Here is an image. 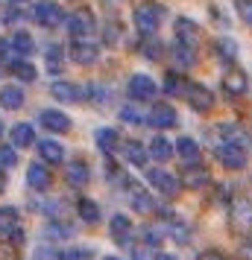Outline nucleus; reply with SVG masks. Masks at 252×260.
Instances as JSON below:
<instances>
[{
    "label": "nucleus",
    "mask_w": 252,
    "mask_h": 260,
    "mask_svg": "<svg viewBox=\"0 0 252 260\" xmlns=\"http://www.w3.org/2000/svg\"><path fill=\"white\" fill-rule=\"evenodd\" d=\"M147 149H150V155H153L156 161H170V158L176 155V146H173L167 138H161V135H156V138L150 141V146H147Z\"/></svg>",
    "instance_id": "cd10ccee"
},
{
    "label": "nucleus",
    "mask_w": 252,
    "mask_h": 260,
    "mask_svg": "<svg viewBox=\"0 0 252 260\" xmlns=\"http://www.w3.org/2000/svg\"><path fill=\"white\" fill-rule=\"evenodd\" d=\"M103 260H120V257H103Z\"/></svg>",
    "instance_id": "5fc2aeb1"
},
{
    "label": "nucleus",
    "mask_w": 252,
    "mask_h": 260,
    "mask_svg": "<svg viewBox=\"0 0 252 260\" xmlns=\"http://www.w3.org/2000/svg\"><path fill=\"white\" fill-rule=\"evenodd\" d=\"M9 135H12V146L15 149H26V146L36 143V129H33L30 123H15L12 129H9Z\"/></svg>",
    "instance_id": "4be33fe9"
},
{
    "label": "nucleus",
    "mask_w": 252,
    "mask_h": 260,
    "mask_svg": "<svg viewBox=\"0 0 252 260\" xmlns=\"http://www.w3.org/2000/svg\"><path fill=\"white\" fill-rule=\"evenodd\" d=\"M120 120H123V123H132V126H141V123H144V114L135 106H123L120 108Z\"/></svg>",
    "instance_id": "a19ab883"
},
{
    "label": "nucleus",
    "mask_w": 252,
    "mask_h": 260,
    "mask_svg": "<svg viewBox=\"0 0 252 260\" xmlns=\"http://www.w3.org/2000/svg\"><path fill=\"white\" fill-rule=\"evenodd\" d=\"M65 178H68V184H73V187H85L88 178H91V170H88L85 161H71L68 170H65Z\"/></svg>",
    "instance_id": "393cba45"
},
{
    "label": "nucleus",
    "mask_w": 252,
    "mask_h": 260,
    "mask_svg": "<svg viewBox=\"0 0 252 260\" xmlns=\"http://www.w3.org/2000/svg\"><path fill=\"white\" fill-rule=\"evenodd\" d=\"M24 91L18 88V85H6V88H0V106L9 108V111H15V108L24 106Z\"/></svg>",
    "instance_id": "c85d7f7f"
},
{
    "label": "nucleus",
    "mask_w": 252,
    "mask_h": 260,
    "mask_svg": "<svg viewBox=\"0 0 252 260\" xmlns=\"http://www.w3.org/2000/svg\"><path fill=\"white\" fill-rule=\"evenodd\" d=\"M220 82H223V91L232 96H240V94L249 91V76H246V71H240V68H229Z\"/></svg>",
    "instance_id": "9d476101"
},
{
    "label": "nucleus",
    "mask_w": 252,
    "mask_h": 260,
    "mask_svg": "<svg viewBox=\"0 0 252 260\" xmlns=\"http://www.w3.org/2000/svg\"><path fill=\"white\" fill-rule=\"evenodd\" d=\"M15 228H21L18 208H12V205H0V237H9Z\"/></svg>",
    "instance_id": "a878e982"
},
{
    "label": "nucleus",
    "mask_w": 252,
    "mask_h": 260,
    "mask_svg": "<svg viewBox=\"0 0 252 260\" xmlns=\"http://www.w3.org/2000/svg\"><path fill=\"white\" fill-rule=\"evenodd\" d=\"M126 193H129V205H132V211H138V213H153L156 211V202H153V196H150L144 187L129 184Z\"/></svg>",
    "instance_id": "2eb2a0df"
},
{
    "label": "nucleus",
    "mask_w": 252,
    "mask_h": 260,
    "mask_svg": "<svg viewBox=\"0 0 252 260\" xmlns=\"http://www.w3.org/2000/svg\"><path fill=\"white\" fill-rule=\"evenodd\" d=\"M12 3H24V0H12Z\"/></svg>",
    "instance_id": "6e6d98bb"
},
{
    "label": "nucleus",
    "mask_w": 252,
    "mask_h": 260,
    "mask_svg": "<svg viewBox=\"0 0 252 260\" xmlns=\"http://www.w3.org/2000/svg\"><path fill=\"white\" fill-rule=\"evenodd\" d=\"M9 71H12V76H15V79H21V82H36V79H38L36 64H30L24 56H15V59L9 61Z\"/></svg>",
    "instance_id": "b1692460"
},
{
    "label": "nucleus",
    "mask_w": 252,
    "mask_h": 260,
    "mask_svg": "<svg viewBox=\"0 0 252 260\" xmlns=\"http://www.w3.org/2000/svg\"><path fill=\"white\" fill-rule=\"evenodd\" d=\"M141 56L147 61H158L161 59V44H158L156 36H144V44H141Z\"/></svg>",
    "instance_id": "c9c22d12"
},
{
    "label": "nucleus",
    "mask_w": 252,
    "mask_h": 260,
    "mask_svg": "<svg viewBox=\"0 0 252 260\" xmlns=\"http://www.w3.org/2000/svg\"><path fill=\"white\" fill-rule=\"evenodd\" d=\"M38 123L44 126L47 132H56V135H65V132H71V117L65 114V111H59V108H47V111H41L38 114Z\"/></svg>",
    "instance_id": "1a4fd4ad"
},
{
    "label": "nucleus",
    "mask_w": 252,
    "mask_h": 260,
    "mask_svg": "<svg viewBox=\"0 0 252 260\" xmlns=\"http://www.w3.org/2000/svg\"><path fill=\"white\" fill-rule=\"evenodd\" d=\"M94 15L88 9H76V12L68 15V32L73 38H91L94 36Z\"/></svg>",
    "instance_id": "39448f33"
},
{
    "label": "nucleus",
    "mask_w": 252,
    "mask_h": 260,
    "mask_svg": "<svg viewBox=\"0 0 252 260\" xmlns=\"http://www.w3.org/2000/svg\"><path fill=\"white\" fill-rule=\"evenodd\" d=\"M176 155L185 164H197L200 161V143L193 141V138H179L176 141Z\"/></svg>",
    "instance_id": "c756f323"
},
{
    "label": "nucleus",
    "mask_w": 252,
    "mask_h": 260,
    "mask_svg": "<svg viewBox=\"0 0 252 260\" xmlns=\"http://www.w3.org/2000/svg\"><path fill=\"white\" fill-rule=\"evenodd\" d=\"M176 108L173 106H164V103H158V106L150 108V117H147V123L153 126V129H173L176 126Z\"/></svg>",
    "instance_id": "ddd939ff"
},
{
    "label": "nucleus",
    "mask_w": 252,
    "mask_h": 260,
    "mask_svg": "<svg viewBox=\"0 0 252 260\" xmlns=\"http://www.w3.org/2000/svg\"><path fill=\"white\" fill-rule=\"evenodd\" d=\"M141 234H144V243H147V246H153V248L161 246V240H164V231H161L158 225H147Z\"/></svg>",
    "instance_id": "ea45409f"
},
{
    "label": "nucleus",
    "mask_w": 252,
    "mask_h": 260,
    "mask_svg": "<svg viewBox=\"0 0 252 260\" xmlns=\"http://www.w3.org/2000/svg\"><path fill=\"white\" fill-rule=\"evenodd\" d=\"M217 161L226 167V170H243V167L249 164V149H246V143L238 141V138H229L217 146Z\"/></svg>",
    "instance_id": "f257e3e1"
},
{
    "label": "nucleus",
    "mask_w": 252,
    "mask_h": 260,
    "mask_svg": "<svg viewBox=\"0 0 252 260\" xmlns=\"http://www.w3.org/2000/svg\"><path fill=\"white\" fill-rule=\"evenodd\" d=\"M214 56L220 61H226V64H235V59H238V44H235V38L229 36H220L214 41Z\"/></svg>",
    "instance_id": "bb28decb"
},
{
    "label": "nucleus",
    "mask_w": 252,
    "mask_h": 260,
    "mask_svg": "<svg viewBox=\"0 0 252 260\" xmlns=\"http://www.w3.org/2000/svg\"><path fill=\"white\" fill-rule=\"evenodd\" d=\"M68 53H71V59L76 61V64H94V61L100 59V47L91 44V38H73Z\"/></svg>",
    "instance_id": "423d86ee"
},
{
    "label": "nucleus",
    "mask_w": 252,
    "mask_h": 260,
    "mask_svg": "<svg viewBox=\"0 0 252 260\" xmlns=\"http://www.w3.org/2000/svg\"><path fill=\"white\" fill-rule=\"evenodd\" d=\"M30 18L38 26H44V29H56V26H62L68 21L65 9H62L56 0H38L36 6H33V12H30Z\"/></svg>",
    "instance_id": "f03ea898"
},
{
    "label": "nucleus",
    "mask_w": 252,
    "mask_h": 260,
    "mask_svg": "<svg viewBox=\"0 0 252 260\" xmlns=\"http://www.w3.org/2000/svg\"><path fill=\"white\" fill-rule=\"evenodd\" d=\"M185 100L191 103L193 111H208V108L214 106V94L200 82H188V91H185Z\"/></svg>",
    "instance_id": "9b49d317"
},
{
    "label": "nucleus",
    "mask_w": 252,
    "mask_h": 260,
    "mask_svg": "<svg viewBox=\"0 0 252 260\" xmlns=\"http://www.w3.org/2000/svg\"><path fill=\"white\" fill-rule=\"evenodd\" d=\"M103 3H106V6H120L123 0H103Z\"/></svg>",
    "instance_id": "3c124183"
},
{
    "label": "nucleus",
    "mask_w": 252,
    "mask_h": 260,
    "mask_svg": "<svg viewBox=\"0 0 252 260\" xmlns=\"http://www.w3.org/2000/svg\"><path fill=\"white\" fill-rule=\"evenodd\" d=\"M9 50H12V59H15V56H24V59H26V56L36 50V41H33L30 32L18 29V32H12V38H9Z\"/></svg>",
    "instance_id": "5701e85b"
},
{
    "label": "nucleus",
    "mask_w": 252,
    "mask_h": 260,
    "mask_svg": "<svg viewBox=\"0 0 252 260\" xmlns=\"http://www.w3.org/2000/svg\"><path fill=\"white\" fill-rule=\"evenodd\" d=\"M173 32H176V41H182V44H191V47L200 44V26L193 24L191 18H176Z\"/></svg>",
    "instance_id": "4468645a"
},
{
    "label": "nucleus",
    "mask_w": 252,
    "mask_h": 260,
    "mask_svg": "<svg viewBox=\"0 0 252 260\" xmlns=\"http://www.w3.org/2000/svg\"><path fill=\"white\" fill-rule=\"evenodd\" d=\"M6 50H9V44H3V38H0V56H3Z\"/></svg>",
    "instance_id": "603ef678"
},
{
    "label": "nucleus",
    "mask_w": 252,
    "mask_h": 260,
    "mask_svg": "<svg viewBox=\"0 0 252 260\" xmlns=\"http://www.w3.org/2000/svg\"><path fill=\"white\" fill-rule=\"evenodd\" d=\"M36 260H59V251L53 246H41L36 248Z\"/></svg>",
    "instance_id": "49530a36"
},
{
    "label": "nucleus",
    "mask_w": 252,
    "mask_h": 260,
    "mask_svg": "<svg viewBox=\"0 0 252 260\" xmlns=\"http://www.w3.org/2000/svg\"><path fill=\"white\" fill-rule=\"evenodd\" d=\"M229 222L240 228V231H249L252 228V202L249 199H232L229 202Z\"/></svg>",
    "instance_id": "0eeeda50"
},
{
    "label": "nucleus",
    "mask_w": 252,
    "mask_h": 260,
    "mask_svg": "<svg viewBox=\"0 0 252 260\" xmlns=\"http://www.w3.org/2000/svg\"><path fill=\"white\" fill-rule=\"evenodd\" d=\"M156 260H179L176 254H156Z\"/></svg>",
    "instance_id": "8fccbe9b"
},
{
    "label": "nucleus",
    "mask_w": 252,
    "mask_h": 260,
    "mask_svg": "<svg viewBox=\"0 0 252 260\" xmlns=\"http://www.w3.org/2000/svg\"><path fill=\"white\" fill-rule=\"evenodd\" d=\"M132 260H156L153 257V246H147V243L132 246Z\"/></svg>",
    "instance_id": "a18cd8bd"
},
{
    "label": "nucleus",
    "mask_w": 252,
    "mask_h": 260,
    "mask_svg": "<svg viewBox=\"0 0 252 260\" xmlns=\"http://www.w3.org/2000/svg\"><path fill=\"white\" fill-rule=\"evenodd\" d=\"M135 26H138V32L141 36H156V29L161 26L164 21V9L158 6V3H141L132 15Z\"/></svg>",
    "instance_id": "7ed1b4c3"
},
{
    "label": "nucleus",
    "mask_w": 252,
    "mask_h": 260,
    "mask_svg": "<svg viewBox=\"0 0 252 260\" xmlns=\"http://www.w3.org/2000/svg\"><path fill=\"white\" fill-rule=\"evenodd\" d=\"M167 231H170V237H173V240H179V243H185V240L191 237V228L182 222V219H170V222H167Z\"/></svg>",
    "instance_id": "58836bf2"
},
{
    "label": "nucleus",
    "mask_w": 252,
    "mask_h": 260,
    "mask_svg": "<svg viewBox=\"0 0 252 260\" xmlns=\"http://www.w3.org/2000/svg\"><path fill=\"white\" fill-rule=\"evenodd\" d=\"M18 164V152H15V146H0V167L3 170H9V167Z\"/></svg>",
    "instance_id": "37998d69"
},
{
    "label": "nucleus",
    "mask_w": 252,
    "mask_h": 260,
    "mask_svg": "<svg viewBox=\"0 0 252 260\" xmlns=\"http://www.w3.org/2000/svg\"><path fill=\"white\" fill-rule=\"evenodd\" d=\"M76 213H79V219L88 225L100 222V205H97L94 199H88V196H82V199L76 202Z\"/></svg>",
    "instance_id": "2f4dec72"
},
{
    "label": "nucleus",
    "mask_w": 252,
    "mask_h": 260,
    "mask_svg": "<svg viewBox=\"0 0 252 260\" xmlns=\"http://www.w3.org/2000/svg\"><path fill=\"white\" fill-rule=\"evenodd\" d=\"M50 94L56 96L59 103H79L85 100V88L76 82H65V79H56V82L50 85Z\"/></svg>",
    "instance_id": "f8f14e48"
},
{
    "label": "nucleus",
    "mask_w": 252,
    "mask_h": 260,
    "mask_svg": "<svg viewBox=\"0 0 252 260\" xmlns=\"http://www.w3.org/2000/svg\"><path fill=\"white\" fill-rule=\"evenodd\" d=\"M185 91H188V79H182L179 73H167V76H164V94L185 96Z\"/></svg>",
    "instance_id": "f704fd0d"
},
{
    "label": "nucleus",
    "mask_w": 252,
    "mask_h": 260,
    "mask_svg": "<svg viewBox=\"0 0 252 260\" xmlns=\"http://www.w3.org/2000/svg\"><path fill=\"white\" fill-rule=\"evenodd\" d=\"M38 155H41V161H47V164H62L65 161V146L59 141H38Z\"/></svg>",
    "instance_id": "412c9836"
},
{
    "label": "nucleus",
    "mask_w": 252,
    "mask_h": 260,
    "mask_svg": "<svg viewBox=\"0 0 252 260\" xmlns=\"http://www.w3.org/2000/svg\"><path fill=\"white\" fill-rule=\"evenodd\" d=\"M235 9H238L240 21L252 29V0H235Z\"/></svg>",
    "instance_id": "79ce46f5"
},
{
    "label": "nucleus",
    "mask_w": 252,
    "mask_h": 260,
    "mask_svg": "<svg viewBox=\"0 0 252 260\" xmlns=\"http://www.w3.org/2000/svg\"><path fill=\"white\" fill-rule=\"evenodd\" d=\"M158 91V85L153 82V76H147V73H132L129 76V82H126V94L138 100V103H147V100H153Z\"/></svg>",
    "instance_id": "20e7f679"
},
{
    "label": "nucleus",
    "mask_w": 252,
    "mask_h": 260,
    "mask_svg": "<svg viewBox=\"0 0 252 260\" xmlns=\"http://www.w3.org/2000/svg\"><path fill=\"white\" fill-rule=\"evenodd\" d=\"M197 260H229L223 251H217V248H205V251H200L197 254Z\"/></svg>",
    "instance_id": "de8ad7c7"
},
{
    "label": "nucleus",
    "mask_w": 252,
    "mask_h": 260,
    "mask_svg": "<svg viewBox=\"0 0 252 260\" xmlns=\"http://www.w3.org/2000/svg\"><path fill=\"white\" fill-rule=\"evenodd\" d=\"M147 181H150V187H156L158 193H164V196H176V190H179L182 178H176L173 173L167 170H150L147 173Z\"/></svg>",
    "instance_id": "6e6552de"
},
{
    "label": "nucleus",
    "mask_w": 252,
    "mask_h": 260,
    "mask_svg": "<svg viewBox=\"0 0 252 260\" xmlns=\"http://www.w3.org/2000/svg\"><path fill=\"white\" fill-rule=\"evenodd\" d=\"M6 190V173H3V167H0V193Z\"/></svg>",
    "instance_id": "09e8293b"
},
{
    "label": "nucleus",
    "mask_w": 252,
    "mask_h": 260,
    "mask_svg": "<svg viewBox=\"0 0 252 260\" xmlns=\"http://www.w3.org/2000/svg\"><path fill=\"white\" fill-rule=\"evenodd\" d=\"M44 56H47V71L50 73H59L62 71V56H65V50H62L59 44H50Z\"/></svg>",
    "instance_id": "4c0bfd02"
},
{
    "label": "nucleus",
    "mask_w": 252,
    "mask_h": 260,
    "mask_svg": "<svg viewBox=\"0 0 252 260\" xmlns=\"http://www.w3.org/2000/svg\"><path fill=\"white\" fill-rule=\"evenodd\" d=\"M108 231H111V237H115L118 243H123V246L129 248V240H132V222H129V216L115 213L111 222H108Z\"/></svg>",
    "instance_id": "dca6fc26"
},
{
    "label": "nucleus",
    "mask_w": 252,
    "mask_h": 260,
    "mask_svg": "<svg viewBox=\"0 0 252 260\" xmlns=\"http://www.w3.org/2000/svg\"><path fill=\"white\" fill-rule=\"evenodd\" d=\"M182 184L191 187V190L203 187V184H208V173H205L203 167H188V170L182 173Z\"/></svg>",
    "instance_id": "473e14b6"
},
{
    "label": "nucleus",
    "mask_w": 252,
    "mask_h": 260,
    "mask_svg": "<svg viewBox=\"0 0 252 260\" xmlns=\"http://www.w3.org/2000/svg\"><path fill=\"white\" fill-rule=\"evenodd\" d=\"M170 56H173V61H176V68H182V71H188V68H193V64H197V47H191V44H182V41H173Z\"/></svg>",
    "instance_id": "f3484780"
},
{
    "label": "nucleus",
    "mask_w": 252,
    "mask_h": 260,
    "mask_svg": "<svg viewBox=\"0 0 252 260\" xmlns=\"http://www.w3.org/2000/svg\"><path fill=\"white\" fill-rule=\"evenodd\" d=\"M3 132H6V126H3V117H0V138H3Z\"/></svg>",
    "instance_id": "864d4df0"
},
{
    "label": "nucleus",
    "mask_w": 252,
    "mask_h": 260,
    "mask_svg": "<svg viewBox=\"0 0 252 260\" xmlns=\"http://www.w3.org/2000/svg\"><path fill=\"white\" fill-rule=\"evenodd\" d=\"M76 234V228L68 222H62V219H50L47 225H44V237L47 240H71V237Z\"/></svg>",
    "instance_id": "7c9ffc66"
},
{
    "label": "nucleus",
    "mask_w": 252,
    "mask_h": 260,
    "mask_svg": "<svg viewBox=\"0 0 252 260\" xmlns=\"http://www.w3.org/2000/svg\"><path fill=\"white\" fill-rule=\"evenodd\" d=\"M103 32H106V36H103L106 38V44H118L120 41V24L118 21H108V24L103 26Z\"/></svg>",
    "instance_id": "c03bdc74"
},
{
    "label": "nucleus",
    "mask_w": 252,
    "mask_h": 260,
    "mask_svg": "<svg viewBox=\"0 0 252 260\" xmlns=\"http://www.w3.org/2000/svg\"><path fill=\"white\" fill-rule=\"evenodd\" d=\"M94 143L100 146V152L103 155H111L115 149H118V143H120L118 129H111V126H100V129L94 132Z\"/></svg>",
    "instance_id": "6ab92c4d"
},
{
    "label": "nucleus",
    "mask_w": 252,
    "mask_h": 260,
    "mask_svg": "<svg viewBox=\"0 0 252 260\" xmlns=\"http://www.w3.org/2000/svg\"><path fill=\"white\" fill-rule=\"evenodd\" d=\"M59 260H94V248H88V246L65 248V251H59Z\"/></svg>",
    "instance_id": "e433bc0d"
},
{
    "label": "nucleus",
    "mask_w": 252,
    "mask_h": 260,
    "mask_svg": "<svg viewBox=\"0 0 252 260\" xmlns=\"http://www.w3.org/2000/svg\"><path fill=\"white\" fill-rule=\"evenodd\" d=\"M108 88L103 82H88L85 85V100H91V103H94V106H106L108 103Z\"/></svg>",
    "instance_id": "72a5a7b5"
},
{
    "label": "nucleus",
    "mask_w": 252,
    "mask_h": 260,
    "mask_svg": "<svg viewBox=\"0 0 252 260\" xmlns=\"http://www.w3.org/2000/svg\"><path fill=\"white\" fill-rule=\"evenodd\" d=\"M120 149H123V158L132 167H144L147 158H150V149H144V143H138V141H123Z\"/></svg>",
    "instance_id": "aec40b11"
},
{
    "label": "nucleus",
    "mask_w": 252,
    "mask_h": 260,
    "mask_svg": "<svg viewBox=\"0 0 252 260\" xmlns=\"http://www.w3.org/2000/svg\"><path fill=\"white\" fill-rule=\"evenodd\" d=\"M50 181H53V178H50V170L44 164H30L26 167V184H30L33 190L44 193V190L50 187Z\"/></svg>",
    "instance_id": "a211bd4d"
}]
</instances>
